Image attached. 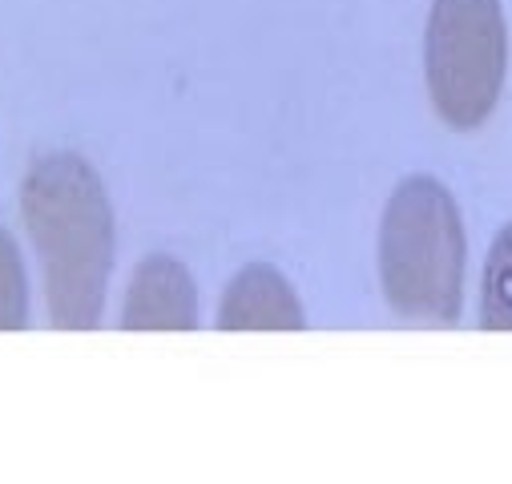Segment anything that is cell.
I'll list each match as a JSON object with an SVG mask.
<instances>
[{
	"instance_id": "5b68a950",
	"label": "cell",
	"mask_w": 512,
	"mask_h": 484,
	"mask_svg": "<svg viewBox=\"0 0 512 484\" xmlns=\"http://www.w3.org/2000/svg\"><path fill=\"white\" fill-rule=\"evenodd\" d=\"M303 307L295 299V291L287 287V279L263 263H254L246 271L234 275V283L226 287V299L218 307V327L222 331H299Z\"/></svg>"
},
{
	"instance_id": "8992f818",
	"label": "cell",
	"mask_w": 512,
	"mask_h": 484,
	"mask_svg": "<svg viewBox=\"0 0 512 484\" xmlns=\"http://www.w3.org/2000/svg\"><path fill=\"white\" fill-rule=\"evenodd\" d=\"M480 323L488 331H512V222L496 234L488 263H484Z\"/></svg>"
},
{
	"instance_id": "52a82bcc",
	"label": "cell",
	"mask_w": 512,
	"mask_h": 484,
	"mask_svg": "<svg viewBox=\"0 0 512 484\" xmlns=\"http://www.w3.org/2000/svg\"><path fill=\"white\" fill-rule=\"evenodd\" d=\"M29 319V287L13 238L0 234V331H17Z\"/></svg>"
},
{
	"instance_id": "277c9868",
	"label": "cell",
	"mask_w": 512,
	"mask_h": 484,
	"mask_svg": "<svg viewBox=\"0 0 512 484\" xmlns=\"http://www.w3.org/2000/svg\"><path fill=\"white\" fill-rule=\"evenodd\" d=\"M121 323L130 331H190L198 323V299L186 267L166 255L146 259L130 283Z\"/></svg>"
},
{
	"instance_id": "7a4b0ae2",
	"label": "cell",
	"mask_w": 512,
	"mask_h": 484,
	"mask_svg": "<svg viewBox=\"0 0 512 484\" xmlns=\"http://www.w3.org/2000/svg\"><path fill=\"white\" fill-rule=\"evenodd\" d=\"M383 295L404 319L456 323L464 295V226L436 178H408L379 230Z\"/></svg>"
},
{
	"instance_id": "6da1fadb",
	"label": "cell",
	"mask_w": 512,
	"mask_h": 484,
	"mask_svg": "<svg viewBox=\"0 0 512 484\" xmlns=\"http://www.w3.org/2000/svg\"><path fill=\"white\" fill-rule=\"evenodd\" d=\"M25 222L45 263L49 315L57 327L89 331L101 319L113 267V214L101 178L73 154H53L25 178Z\"/></svg>"
},
{
	"instance_id": "3957f363",
	"label": "cell",
	"mask_w": 512,
	"mask_h": 484,
	"mask_svg": "<svg viewBox=\"0 0 512 484\" xmlns=\"http://www.w3.org/2000/svg\"><path fill=\"white\" fill-rule=\"evenodd\" d=\"M424 65L440 117L456 130H476L500 97L508 65L500 0H436Z\"/></svg>"
}]
</instances>
